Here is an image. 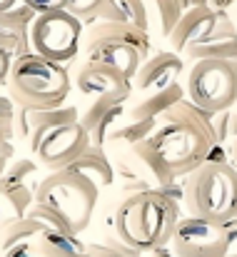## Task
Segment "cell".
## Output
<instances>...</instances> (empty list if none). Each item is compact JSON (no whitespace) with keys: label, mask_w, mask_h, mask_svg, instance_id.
I'll return each instance as SVG.
<instances>
[{"label":"cell","mask_w":237,"mask_h":257,"mask_svg":"<svg viewBox=\"0 0 237 257\" xmlns=\"http://www.w3.org/2000/svg\"><path fill=\"white\" fill-rule=\"evenodd\" d=\"M225 257H237V225L227 222V252Z\"/></svg>","instance_id":"obj_16"},{"label":"cell","mask_w":237,"mask_h":257,"mask_svg":"<svg viewBox=\"0 0 237 257\" xmlns=\"http://www.w3.org/2000/svg\"><path fill=\"white\" fill-rule=\"evenodd\" d=\"M175 227L177 207L162 192H138L115 215L117 237L133 250H160L172 240Z\"/></svg>","instance_id":"obj_1"},{"label":"cell","mask_w":237,"mask_h":257,"mask_svg":"<svg viewBox=\"0 0 237 257\" xmlns=\"http://www.w3.org/2000/svg\"><path fill=\"white\" fill-rule=\"evenodd\" d=\"M140 45L143 40H105L97 50H92V63L105 65L128 80L140 68Z\"/></svg>","instance_id":"obj_9"},{"label":"cell","mask_w":237,"mask_h":257,"mask_svg":"<svg viewBox=\"0 0 237 257\" xmlns=\"http://www.w3.org/2000/svg\"><path fill=\"white\" fill-rule=\"evenodd\" d=\"M13 3H15V0H0V13H3V10H8Z\"/></svg>","instance_id":"obj_20"},{"label":"cell","mask_w":237,"mask_h":257,"mask_svg":"<svg viewBox=\"0 0 237 257\" xmlns=\"http://www.w3.org/2000/svg\"><path fill=\"white\" fill-rule=\"evenodd\" d=\"M192 217L227 225L237 217V172L225 163H202L185 187Z\"/></svg>","instance_id":"obj_3"},{"label":"cell","mask_w":237,"mask_h":257,"mask_svg":"<svg viewBox=\"0 0 237 257\" xmlns=\"http://www.w3.org/2000/svg\"><path fill=\"white\" fill-rule=\"evenodd\" d=\"M10 90L25 105L50 107L65 97L68 75L60 63H53L38 53L23 55L10 68Z\"/></svg>","instance_id":"obj_4"},{"label":"cell","mask_w":237,"mask_h":257,"mask_svg":"<svg viewBox=\"0 0 237 257\" xmlns=\"http://www.w3.org/2000/svg\"><path fill=\"white\" fill-rule=\"evenodd\" d=\"M170 245L177 257H225L227 225L202 220V217L180 220Z\"/></svg>","instance_id":"obj_8"},{"label":"cell","mask_w":237,"mask_h":257,"mask_svg":"<svg viewBox=\"0 0 237 257\" xmlns=\"http://www.w3.org/2000/svg\"><path fill=\"white\" fill-rule=\"evenodd\" d=\"M155 257H177V255H175L172 250H158V252H155Z\"/></svg>","instance_id":"obj_19"},{"label":"cell","mask_w":237,"mask_h":257,"mask_svg":"<svg viewBox=\"0 0 237 257\" xmlns=\"http://www.w3.org/2000/svg\"><path fill=\"white\" fill-rule=\"evenodd\" d=\"M30 40L38 55L53 60V63H65L78 53L80 43V23L78 15L68 10H55V13H43L35 18Z\"/></svg>","instance_id":"obj_7"},{"label":"cell","mask_w":237,"mask_h":257,"mask_svg":"<svg viewBox=\"0 0 237 257\" xmlns=\"http://www.w3.org/2000/svg\"><path fill=\"white\" fill-rule=\"evenodd\" d=\"M0 140H3V138H0Z\"/></svg>","instance_id":"obj_21"},{"label":"cell","mask_w":237,"mask_h":257,"mask_svg":"<svg viewBox=\"0 0 237 257\" xmlns=\"http://www.w3.org/2000/svg\"><path fill=\"white\" fill-rule=\"evenodd\" d=\"M187 92L200 110H227L237 100V68L225 58H205L190 70Z\"/></svg>","instance_id":"obj_6"},{"label":"cell","mask_w":237,"mask_h":257,"mask_svg":"<svg viewBox=\"0 0 237 257\" xmlns=\"http://www.w3.org/2000/svg\"><path fill=\"white\" fill-rule=\"evenodd\" d=\"M38 250L43 252V257H87L85 247L65 230L43 232V237L38 242Z\"/></svg>","instance_id":"obj_11"},{"label":"cell","mask_w":237,"mask_h":257,"mask_svg":"<svg viewBox=\"0 0 237 257\" xmlns=\"http://www.w3.org/2000/svg\"><path fill=\"white\" fill-rule=\"evenodd\" d=\"M100 5H105V0H68V8L73 15H90Z\"/></svg>","instance_id":"obj_14"},{"label":"cell","mask_w":237,"mask_h":257,"mask_svg":"<svg viewBox=\"0 0 237 257\" xmlns=\"http://www.w3.org/2000/svg\"><path fill=\"white\" fill-rule=\"evenodd\" d=\"M85 148V130L80 125H58L40 143V158L50 165L68 163Z\"/></svg>","instance_id":"obj_10"},{"label":"cell","mask_w":237,"mask_h":257,"mask_svg":"<svg viewBox=\"0 0 237 257\" xmlns=\"http://www.w3.org/2000/svg\"><path fill=\"white\" fill-rule=\"evenodd\" d=\"M180 73V60L177 58H158V60H153V65L140 75V87H162L167 85L175 75Z\"/></svg>","instance_id":"obj_12"},{"label":"cell","mask_w":237,"mask_h":257,"mask_svg":"<svg viewBox=\"0 0 237 257\" xmlns=\"http://www.w3.org/2000/svg\"><path fill=\"white\" fill-rule=\"evenodd\" d=\"M8 70H10V63H8V55H5V50L0 48V80L8 75Z\"/></svg>","instance_id":"obj_18"},{"label":"cell","mask_w":237,"mask_h":257,"mask_svg":"<svg viewBox=\"0 0 237 257\" xmlns=\"http://www.w3.org/2000/svg\"><path fill=\"white\" fill-rule=\"evenodd\" d=\"M97 190L90 185V180L80 175H63L58 180H50L48 190L43 192V205L55 215L58 225L65 232H80L95 207Z\"/></svg>","instance_id":"obj_5"},{"label":"cell","mask_w":237,"mask_h":257,"mask_svg":"<svg viewBox=\"0 0 237 257\" xmlns=\"http://www.w3.org/2000/svg\"><path fill=\"white\" fill-rule=\"evenodd\" d=\"M25 5L35 13H55V10H65L68 0H25Z\"/></svg>","instance_id":"obj_13"},{"label":"cell","mask_w":237,"mask_h":257,"mask_svg":"<svg viewBox=\"0 0 237 257\" xmlns=\"http://www.w3.org/2000/svg\"><path fill=\"white\" fill-rule=\"evenodd\" d=\"M212 138L207 133L205 120L182 115L177 120H167L158 133L148 140L153 165L167 172L195 170L205 163L210 153Z\"/></svg>","instance_id":"obj_2"},{"label":"cell","mask_w":237,"mask_h":257,"mask_svg":"<svg viewBox=\"0 0 237 257\" xmlns=\"http://www.w3.org/2000/svg\"><path fill=\"white\" fill-rule=\"evenodd\" d=\"M92 257H138V250H133V247H125L123 252H112V250H100L97 255Z\"/></svg>","instance_id":"obj_17"},{"label":"cell","mask_w":237,"mask_h":257,"mask_svg":"<svg viewBox=\"0 0 237 257\" xmlns=\"http://www.w3.org/2000/svg\"><path fill=\"white\" fill-rule=\"evenodd\" d=\"M5 257H43V252L35 245H30V242H15V245L8 247Z\"/></svg>","instance_id":"obj_15"}]
</instances>
